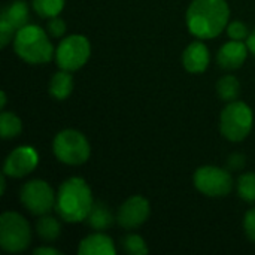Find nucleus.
<instances>
[{
  "label": "nucleus",
  "mask_w": 255,
  "mask_h": 255,
  "mask_svg": "<svg viewBox=\"0 0 255 255\" xmlns=\"http://www.w3.org/2000/svg\"><path fill=\"white\" fill-rule=\"evenodd\" d=\"M13 51L28 64H45L55 55L48 31L34 24H27L15 33Z\"/></svg>",
  "instance_id": "7ed1b4c3"
},
{
  "label": "nucleus",
  "mask_w": 255,
  "mask_h": 255,
  "mask_svg": "<svg viewBox=\"0 0 255 255\" xmlns=\"http://www.w3.org/2000/svg\"><path fill=\"white\" fill-rule=\"evenodd\" d=\"M217 94L226 103L238 100L241 94V82L233 75H226L217 82Z\"/></svg>",
  "instance_id": "6ab92c4d"
},
{
  "label": "nucleus",
  "mask_w": 255,
  "mask_h": 255,
  "mask_svg": "<svg viewBox=\"0 0 255 255\" xmlns=\"http://www.w3.org/2000/svg\"><path fill=\"white\" fill-rule=\"evenodd\" d=\"M66 0H31L33 10L45 19L58 16L64 9Z\"/></svg>",
  "instance_id": "412c9836"
},
{
  "label": "nucleus",
  "mask_w": 255,
  "mask_h": 255,
  "mask_svg": "<svg viewBox=\"0 0 255 255\" xmlns=\"http://www.w3.org/2000/svg\"><path fill=\"white\" fill-rule=\"evenodd\" d=\"M211 63V54L208 46L200 40L191 42L182 52L184 69L190 73H203Z\"/></svg>",
  "instance_id": "ddd939ff"
},
{
  "label": "nucleus",
  "mask_w": 255,
  "mask_h": 255,
  "mask_svg": "<svg viewBox=\"0 0 255 255\" xmlns=\"http://www.w3.org/2000/svg\"><path fill=\"white\" fill-rule=\"evenodd\" d=\"M36 233L43 242H55L61 235V224L49 214L42 215L36 223Z\"/></svg>",
  "instance_id": "a211bd4d"
},
{
  "label": "nucleus",
  "mask_w": 255,
  "mask_h": 255,
  "mask_svg": "<svg viewBox=\"0 0 255 255\" xmlns=\"http://www.w3.org/2000/svg\"><path fill=\"white\" fill-rule=\"evenodd\" d=\"M34 255H60L61 253L55 248H51V247H39L33 251Z\"/></svg>",
  "instance_id": "c85d7f7f"
},
{
  "label": "nucleus",
  "mask_w": 255,
  "mask_h": 255,
  "mask_svg": "<svg viewBox=\"0 0 255 255\" xmlns=\"http://www.w3.org/2000/svg\"><path fill=\"white\" fill-rule=\"evenodd\" d=\"M91 55L90 40L82 34H70L60 40L55 48V63L58 69L76 72L84 67Z\"/></svg>",
  "instance_id": "0eeeda50"
},
{
  "label": "nucleus",
  "mask_w": 255,
  "mask_h": 255,
  "mask_svg": "<svg viewBox=\"0 0 255 255\" xmlns=\"http://www.w3.org/2000/svg\"><path fill=\"white\" fill-rule=\"evenodd\" d=\"M67 27H66V22L64 19H61L60 16H52L48 19V24H46V31L51 37H55V39H60L64 36Z\"/></svg>",
  "instance_id": "393cba45"
},
{
  "label": "nucleus",
  "mask_w": 255,
  "mask_h": 255,
  "mask_svg": "<svg viewBox=\"0 0 255 255\" xmlns=\"http://www.w3.org/2000/svg\"><path fill=\"white\" fill-rule=\"evenodd\" d=\"M85 221L94 232H105L112 227L114 221H117V217H114V214L105 203L94 202Z\"/></svg>",
  "instance_id": "dca6fc26"
},
{
  "label": "nucleus",
  "mask_w": 255,
  "mask_h": 255,
  "mask_svg": "<svg viewBox=\"0 0 255 255\" xmlns=\"http://www.w3.org/2000/svg\"><path fill=\"white\" fill-rule=\"evenodd\" d=\"M93 205L91 188L82 178L73 176L66 179L57 191L55 212L66 223L76 224L85 221Z\"/></svg>",
  "instance_id": "f03ea898"
},
{
  "label": "nucleus",
  "mask_w": 255,
  "mask_h": 255,
  "mask_svg": "<svg viewBox=\"0 0 255 255\" xmlns=\"http://www.w3.org/2000/svg\"><path fill=\"white\" fill-rule=\"evenodd\" d=\"M28 18H30V12H28L27 3L24 0H13L10 3H7L1 9V13H0V19L6 21L15 31H18L19 28L27 25Z\"/></svg>",
  "instance_id": "2eb2a0df"
},
{
  "label": "nucleus",
  "mask_w": 255,
  "mask_h": 255,
  "mask_svg": "<svg viewBox=\"0 0 255 255\" xmlns=\"http://www.w3.org/2000/svg\"><path fill=\"white\" fill-rule=\"evenodd\" d=\"M254 126L253 109L241 100H235L226 105L220 117L221 134L230 142L245 140Z\"/></svg>",
  "instance_id": "20e7f679"
},
{
  "label": "nucleus",
  "mask_w": 255,
  "mask_h": 255,
  "mask_svg": "<svg viewBox=\"0 0 255 255\" xmlns=\"http://www.w3.org/2000/svg\"><path fill=\"white\" fill-rule=\"evenodd\" d=\"M39 164V154L30 145L16 146L4 160L3 173L7 178H24L30 175Z\"/></svg>",
  "instance_id": "9d476101"
},
{
  "label": "nucleus",
  "mask_w": 255,
  "mask_h": 255,
  "mask_svg": "<svg viewBox=\"0 0 255 255\" xmlns=\"http://www.w3.org/2000/svg\"><path fill=\"white\" fill-rule=\"evenodd\" d=\"M22 131V121L13 112L3 111L0 115V136L4 140L15 139Z\"/></svg>",
  "instance_id": "aec40b11"
},
{
  "label": "nucleus",
  "mask_w": 255,
  "mask_h": 255,
  "mask_svg": "<svg viewBox=\"0 0 255 255\" xmlns=\"http://www.w3.org/2000/svg\"><path fill=\"white\" fill-rule=\"evenodd\" d=\"M123 250L130 255H146L149 253L143 238L134 233H128L123 238Z\"/></svg>",
  "instance_id": "5701e85b"
},
{
  "label": "nucleus",
  "mask_w": 255,
  "mask_h": 255,
  "mask_svg": "<svg viewBox=\"0 0 255 255\" xmlns=\"http://www.w3.org/2000/svg\"><path fill=\"white\" fill-rule=\"evenodd\" d=\"M194 187L208 197H226L233 190V178L229 169L217 166H202L194 172Z\"/></svg>",
  "instance_id": "6e6552de"
},
{
  "label": "nucleus",
  "mask_w": 255,
  "mask_h": 255,
  "mask_svg": "<svg viewBox=\"0 0 255 255\" xmlns=\"http://www.w3.org/2000/svg\"><path fill=\"white\" fill-rule=\"evenodd\" d=\"M229 19L230 7L226 0H193L185 13L188 31L202 40L220 36Z\"/></svg>",
  "instance_id": "f257e3e1"
},
{
  "label": "nucleus",
  "mask_w": 255,
  "mask_h": 255,
  "mask_svg": "<svg viewBox=\"0 0 255 255\" xmlns=\"http://www.w3.org/2000/svg\"><path fill=\"white\" fill-rule=\"evenodd\" d=\"M236 190L244 202L255 203V172L242 173L236 181Z\"/></svg>",
  "instance_id": "4be33fe9"
},
{
  "label": "nucleus",
  "mask_w": 255,
  "mask_h": 255,
  "mask_svg": "<svg viewBox=\"0 0 255 255\" xmlns=\"http://www.w3.org/2000/svg\"><path fill=\"white\" fill-rule=\"evenodd\" d=\"M79 255H115L117 248L114 241L105 233H93L84 238L78 247Z\"/></svg>",
  "instance_id": "4468645a"
},
{
  "label": "nucleus",
  "mask_w": 255,
  "mask_h": 255,
  "mask_svg": "<svg viewBox=\"0 0 255 255\" xmlns=\"http://www.w3.org/2000/svg\"><path fill=\"white\" fill-rule=\"evenodd\" d=\"M15 30L3 19H0V46L4 48L7 46V43L15 37Z\"/></svg>",
  "instance_id": "cd10ccee"
},
{
  "label": "nucleus",
  "mask_w": 255,
  "mask_h": 255,
  "mask_svg": "<svg viewBox=\"0 0 255 255\" xmlns=\"http://www.w3.org/2000/svg\"><path fill=\"white\" fill-rule=\"evenodd\" d=\"M245 43H247L250 52H251L253 55H255V30L250 33V36H248V39L245 40Z\"/></svg>",
  "instance_id": "c756f323"
},
{
  "label": "nucleus",
  "mask_w": 255,
  "mask_h": 255,
  "mask_svg": "<svg viewBox=\"0 0 255 255\" xmlns=\"http://www.w3.org/2000/svg\"><path fill=\"white\" fill-rule=\"evenodd\" d=\"M149 214V202L143 196H131L120 206L117 214V223L126 230H134L148 221Z\"/></svg>",
  "instance_id": "9b49d317"
},
{
  "label": "nucleus",
  "mask_w": 255,
  "mask_h": 255,
  "mask_svg": "<svg viewBox=\"0 0 255 255\" xmlns=\"http://www.w3.org/2000/svg\"><path fill=\"white\" fill-rule=\"evenodd\" d=\"M227 34L232 40H247L250 36L248 25L242 21H233L227 25Z\"/></svg>",
  "instance_id": "b1692460"
},
{
  "label": "nucleus",
  "mask_w": 255,
  "mask_h": 255,
  "mask_svg": "<svg viewBox=\"0 0 255 255\" xmlns=\"http://www.w3.org/2000/svg\"><path fill=\"white\" fill-rule=\"evenodd\" d=\"M245 163H247L245 155L236 152V154H232V155L227 158L226 166H227V169H229L230 172H239V170H242V169L245 167Z\"/></svg>",
  "instance_id": "bb28decb"
},
{
  "label": "nucleus",
  "mask_w": 255,
  "mask_h": 255,
  "mask_svg": "<svg viewBox=\"0 0 255 255\" xmlns=\"http://www.w3.org/2000/svg\"><path fill=\"white\" fill-rule=\"evenodd\" d=\"M73 91V76L72 72L60 69L55 72L49 81V94L57 100H66Z\"/></svg>",
  "instance_id": "f3484780"
},
{
  "label": "nucleus",
  "mask_w": 255,
  "mask_h": 255,
  "mask_svg": "<svg viewBox=\"0 0 255 255\" xmlns=\"http://www.w3.org/2000/svg\"><path fill=\"white\" fill-rule=\"evenodd\" d=\"M31 244L28 221L18 212H3L0 217V247L9 254L22 253Z\"/></svg>",
  "instance_id": "423d86ee"
},
{
  "label": "nucleus",
  "mask_w": 255,
  "mask_h": 255,
  "mask_svg": "<svg viewBox=\"0 0 255 255\" xmlns=\"http://www.w3.org/2000/svg\"><path fill=\"white\" fill-rule=\"evenodd\" d=\"M52 151L60 163L67 166H81L88 161L91 146L84 133L67 128L55 134Z\"/></svg>",
  "instance_id": "39448f33"
},
{
  "label": "nucleus",
  "mask_w": 255,
  "mask_h": 255,
  "mask_svg": "<svg viewBox=\"0 0 255 255\" xmlns=\"http://www.w3.org/2000/svg\"><path fill=\"white\" fill-rule=\"evenodd\" d=\"M244 230L245 235L248 238V241H251L255 244V208H251L244 218Z\"/></svg>",
  "instance_id": "a878e982"
},
{
  "label": "nucleus",
  "mask_w": 255,
  "mask_h": 255,
  "mask_svg": "<svg viewBox=\"0 0 255 255\" xmlns=\"http://www.w3.org/2000/svg\"><path fill=\"white\" fill-rule=\"evenodd\" d=\"M248 46L244 40H230L224 43L217 55V61L224 70H236L244 66L248 57Z\"/></svg>",
  "instance_id": "f8f14e48"
},
{
  "label": "nucleus",
  "mask_w": 255,
  "mask_h": 255,
  "mask_svg": "<svg viewBox=\"0 0 255 255\" xmlns=\"http://www.w3.org/2000/svg\"><path fill=\"white\" fill-rule=\"evenodd\" d=\"M57 194L51 185L42 179H31L19 190L21 205L34 217H42L55 209Z\"/></svg>",
  "instance_id": "1a4fd4ad"
},
{
  "label": "nucleus",
  "mask_w": 255,
  "mask_h": 255,
  "mask_svg": "<svg viewBox=\"0 0 255 255\" xmlns=\"http://www.w3.org/2000/svg\"><path fill=\"white\" fill-rule=\"evenodd\" d=\"M6 102H7V97H6V93L1 91V100H0V108L1 111H4V106H6Z\"/></svg>",
  "instance_id": "7c9ffc66"
}]
</instances>
